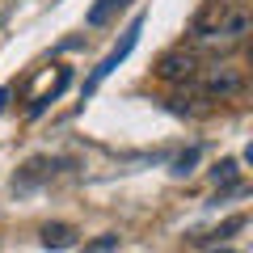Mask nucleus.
<instances>
[{"label":"nucleus","mask_w":253,"mask_h":253,"mask_svg":"<svg viewBox=\"0 0 253 253\" xmlns=\"http://www.w3.org/2000/svg\"><path fill=\"white\" fill-rule=\"evenodd\" d=\"M194 165H199V148H190V152H181L177 161H173V173H190Z\"/></svg>","instance_id":"6e6552de"},{"label":"nucleus","mask_w":253,"mask_h":253,"mask_svg":"<svg viewBox=\"0 0 253 253\" xmlns=\"http://www.w3.org/2000/svg\"><path fill=\"white\" fill-rule=\"evenodd\" d=\"M118 249V236L114 232H106V236H97L93 245H84V253H114Z\"/></svg>","instance_id":"0eeeda50"},{"label":"nucleus","mask_w":253,"mask_h":253,"mask_svg":"<svg viewBox=\"0 0 253 253\" xmlns=\"http://www.w3.org/2000/svg\"><path fill=\"white\" fill-rule=\"evenodd\" d=\"M4 101H9V89H0V110H4Z\"/></svg>","instance_id":"9d476101"},{"label":"nucleus","mask_w":253,"mask_h":253,"mask_svg":"<svg viewBox=\"0 0 253 253\" xmlns=\"http://www.w3.org/2000/svg\"><path fill=\"white\" fill-rule=\"evenodd\" d=\"M139 34H144V17H135V21H131V26L123 30V38H118V46H114V51H110L106 59L97 63V72H93V81H89V89H97V84H101V81H106V76H110V72H114V68H118V63H123L126 55L135 51V42H139Z\"/></svg>","instance_id":"20e7f679"},{"label":"nucleus","mask_w":253,"mask_h":253,"mask_svg":"<svg viewBox=\"0 0 253 253\" xmlns=\"http://www.w3.org/2000/svg\"><path fill=\"white\" fill-rule=\"evenodd\" d=\"M249 30H253V9L245 0H215L194 17L190 42L199 51H232L249 38Z\"/></svg>","instance_id":"f257e3e1"},{"label":"nucleus","mask_w":253,"mask_h":253,"mask_svg":"<svg viewBox=\"0 0 253 253\" xmlns=\"http://www.w3.org/2000/svg\"><path fill=\"white\" fill-rule=\"evenodd\" d=\"M199 84H203V97L228 101V97H241L245 93V72L232 59H215V63H207V68H199Z\"/></svg>","instance_id":"f03ea898"},{"label":"nucleus","mask_w":253,"mask_h":253,"mask_svg":"<svg viewBox=\"0 0 253 253\" xmlns=\"http://www.w3.org/2000/svg\"><path fill=\"white\" fill-rule=\"evenodd\" d=\"M224 253H232V249H224Z\"/></svg>","instance_id":"9b49d317"},{"label":"nucleus","mask_w":253,"mask_h":253,"mask_svg":"<svg viewBox=\"0 0 253 253\" xmlns=\"http://www.w3.org/2000/svg\"><path fill=\"white\" fill-rule=\"evenodd\" d=\"M211 177H215V181H228V186H232V177H236V161H219L215 169H211Z\"/></svg>","instance_id":"1a4fd4ad"},{"label":"nucleus","mask_w":253,"mask_h":253,"mask_svg":"<svg viewBox=\"0 0 253 253\" xmlns=\"http://www.w3.org/2000/svg\"><path fill=\"white\" fill-rule=\"evenodd\" d=\"M38 241H42V249H72L76 245V228L72 224H42Z\"/></svg>","instance_id":"39448f33"},{"label":"nucleus","mask_w":253,"mask_h":253,"mask_svg":"<svg viewBox=\"0 0 253 253\" xmlns=\"http://www.w3.org/2000/svg\"><path fill=\"white\" fill-rule=\"evenodd\" d=\"M156 76L169 81V84H190L199 76V55L190 51V46H173V51H165L156 59Z\"/></svg>","instance_id":"7ed1b4c3"},{"label":"nucleus","mask_w":253,"mask_h":253,"mask_svg":"<svg viewBox=\"0 0 253 253\" xmlns=\"http://www.w3.org/2000/svg\"><path fill=\"white\" fill-rule=\"evenodd\" d=\"M126 4H131V0H97L89 9V26H106V21L114 17L118 9H126Z\"/></svg>","instance_id":"423d86ee"}]
</instances>
